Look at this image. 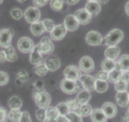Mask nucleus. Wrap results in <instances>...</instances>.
<instances>
[{
    "label": "nucleus",
    "mask_w": 129,
    "mask_h": 122,
    "mask_svg": "<svg viewBox=\"0 0 129 122\" xmlns=\"http://www.w3.org/2000/svg\"><path fill=\"white\" fill-rule=\"evenodd\" d=\"M123 38H124L123 30L118 29V28H115V29H112L109 32L102 41L104 42V44L107 47H115L122 41Z\"/></svg>",
    "instance_id": "obj_1"
},
{
    "label": "nucleus",
    "mask_w": 129,
    "mask_h": 122,
    "mask_svg": "<svg viewBox=\"0 0 129 122\" xmlns=\"http://www.w3.org/2000/svg\"><path fill=\"white\" fill-rule=\"evenodd\" d=\"M35 103L39 108H47L51 104V95L45 91H38L35 90L34 92Z\"/></svg>",
    "instance_id": "obj_2"
},
{
    "label": "nucleus",
    "mask_w": 129,
    "mask_h": 122,
    "mask_svg": "<svg viewBox=\"0 0 129 122\" xmlns=\"http://www.w3.org/2000/svg\"><path fill=\"white\" fill-rule=\"evenodd\" d=\"M24 17H25V19L28 23L34 24L36 22L40 21V18H41V12H40L39 8L37 7H29L24 12Z\"/></svg>",
    "instance_id": "obj_3"
},
{
    "label": "nucleus",
    "mask_w": 129,
    "mask_h": 122,
    "mask_svg": "<svg viewBox=\"0 0 129 122\" xmlns=\"http://www.w3.org/2000/svg\"><path fill=\"white\" fill-rule=\"evenodd\" d=\"M79 68L81 71L85 72V74H90L91 71L95 70V62L90 56H83L79 62Z\"/></svg>",
    "instance_id": "obj_4"
},
{
    "label": "nucleus",
    "mask_w": 129,
    "mask_h": 122,
    "mask_svg": "<svg viewBox=\"0 0 129 122\" xmlns=\"http://www.w3.org/2000/svg\"><path fill=\"white\" fill-rule=\"evenodd\" d=\"M35 42L28 37H22L17 41V49L22 53H30L35 48Z\"/></svg>",
    "instance_id": "obj_5"
},
{
    "label": "nucleus",
    "mask_w": 129,
    "mask_h": 122,
    "mask_svg": "<svg viewBox=\"0 0 129 122\" xmlns=\"http://www.w3.org/2000/svg\"><path fill=\"white\" fill-rule=\"evenodd\" d=\"M14 31L10 28H3L0 30V47L5 49L7 47L11 46V41L13 38Z\"/></svg>",
    "instance_id": "obj_6"
},
{
    "label": "nucleus",
    "mask_w": 129,
    "mask_h": 122,
    "mask_svg": "<svg viewBox=\"0 0 129 122\" xmlns=\"http://www.w3.org/2000/svg\"><path fill=\"white\" fill-rule=\"evenodd\" d=\"M81 70L79 67L74 66V65H69L64 68L63 70V77L64 79H69V80H73L76 81L79 80V78L81 77Z\"/></svg>",
    "instance_id": "obj_7"
},
{
    "label": "nucleus",
    "mask_w": 129,
    "mask_h": 122,
    "mask_svg": "<svg viewBox=\"0 0 129 122\" xmlns=\"http://www.w3.org/2000/svg\"><path fill=\"white\" fill-rule=\"evenodd\" d=\"M79 80L82 82L83 84V88L87 91H94L95 90V85H96V77H92L88 74H84V75H81V77L79 78Z\"/></svg>",
    "instance_id": "obj_8"
},
{
    "label": "nucleus",
    "mask_w": 129,
    "mask_h": 122,
    "mask_svg": "<svg viewBox=\"0 0 129 122\" xmlns=\"http://www.w3.org/2000/svg\"><path fill=\"white\" fill-rule=\"evenodd\" d=\"M67 28L64 27L63 24H58V25H55L54 29L52 30L50 34V38L52 40H55V41H59V40H61L64 38V36L67 35Z\"/></svg>",
    "instance_id": "obj_9"
},
{
    "label": "nucleus",
    "mask_w": 129,
    "mask_h": 122,
    "mask_svg": "<svg viewBox=\"0 0 129 122\" xmlns=\"http://www.w3.org/2000/svg\"><path fill=\"white\" fill-rule=\"evenodd\" d=\"M39 47H40V51L42 52V54H45V55H50L54 51L53 40L48 37H43L39 43Z\"/></svg>",
    "instance_id": "obj_10"
},
{
    "label": "nucleus",
    "mask_w": 129,
    "mask_h": 122,
    "mask_svg": "<svg viewBox=\"0 0 129 122\" xmlns=\"http://www.w3.org/2000/svg\"><path fill=\"white\" fill-rule=\"evenodd\" d=\"M86 42L87 44L92 47H96V46H99V44L102 43V36L100 35V32L96 31V30H91V31H88L87 35H86Z\"/></svg>",
    "instance_id": "obj_11"
},
{
    "label": "nucleus",
    "mask_w": 129,
    "mask_h": 122,
    "mask_svg": "<svg viewBox=\"0 0 129 122\" xmlns=\"http://www.w3.org/2000/svg\"><path fill=\"white\" fill-rule=\"evenodd\" d=\"M60 89L66 94H73L76 92V81L62 79L61 82H60Z\"/></svg>",
    "instance_id": "obj_12"
},
{
    "label": "nucleus",
    "mask_w": 129,
    "mask_h": 122,
    "mask_svg": "<svg viewBox=\"0 0 129 122\" xmlns=\"http://www.w3.org/2000/svg\"><path fill=\"white\" fill-rule=\"evenodd\" d=\"M42 60H43V54H42V52L40 51V47H39V43H38L35 46L34 50L30 52L29 62L32 65H36V66H37V65L43 63Z\"/></svg>",
    "instance_id": "obj_13"
},
{
    "label": "nucleus",
    "mask_w": 129,
    "mask_h": 122,
    "mask_svg": "<svg viewBox=\"0 0 129 122\" xmlns=\"http://www.w3.org/2000/svg\"><path fill=\"white\" fill-rule=\"evenodd\" d=\"M63 25L67 28L68 31H75L80 26V23L78 22L74 14H69L64 17Z\"/></svg>",
    "instance_id": "obj_14"
},
{
    "label": "nucleus",
    "mask_w": 129,
    "mask_h": 122,
    "mask_svg": "<svg viewBox=\"0 0 129 122\" xmlns=\"http://www.w3.org/2000/svg\"><path fill=\"white\" fill-rule=\"evenodd\" d=\"M74 15H75L76 19H78V22H79L80 24H82V25H87L88 23H90L91 17H92V16L86 11L85 8L76 10V12L74 13Z\"/></svg>",
    "instance_id": "obj_15"
},
{
    "label": "nucleus",
    "mask_w": 129,
    "mask_h": 122,
    "mask_svg": "<svg viewBox=\"0 0 129 122\" xmlns=\"http://www.w3.org/2000/svg\"><path fill=\"white\" fill-rule=\"evenodd\" d=\"M102 111L104 112V115L107 116L108 119H112L117 115V108H116V105L111 103V101H107L102 105Z\"/></svg>",
    "instance_id": "obj_16"
},
{
    "label": "nucleus",
    "mask_w": 129,
    "mask_h": 122,
    "mask_svg": "<svg viewBox=\"0 0 129 122\" xmlns=\"http://www.w3.org/2000/svg\"><path fill=\"white\" fill-rule=\"evenodd\" d=\"M43 63L46 66L48 71H56L60 67V59L56 56H50L46 59H44Z\"/></svg>",
    "instance_id": "obj_17"
},
{
    "label": "nucleus",
    "mask_w": 129,
    "mask_h": 122,
    "mask_svg": "<svg viewBox=\"0 0 129 122\" xmlns=\"http://www.w3.org/2000/svg\"><path fill=\"white\" fill-rule=\"evenodd\" d=\"M85 9L91 16H96L101 11V5L98 1H87Z\"/></svg>",
    "instance_id": "obj_18"
},
{
    "label": "nucleus",
    "mask_w": 129,
    "mask_h": 122,
    "mask_svg": "<svg viewBox=\"0 0 129 122\" xmlns=\"http://www.w3.org/2000/svg\"><path fill=\"white\" fill-rule=\"evenodd\" d=\"M119 53H120V49L119 47L115 46V47H108L104 51V56L106 58H110L115 60L116 58L119 57Z\"/></svg>",
    "instance_id": "obj_19"
},
{
    "label": "nucleus",
    "mask_w": 129,
    "mask_h": 122,
    "mask_svg": "<svg viewBox=\"0 0 129 122\" xmlns=\"http://www.w3.org/2000/svg\"><path fill=\"white\" fill-rule=\"evenodd\" d=\"M90 118L92 122H107L108 121V118L104 115V112L102 111L101 108H95L91 112Z\"/></svg>",
    "instance_id": "obj_20"
},
{
    "label": "nucleus",
    "mask_w": 129,
    "mask_h": 122,
    "mask_svg": "<svg viewBox=\"0 0 129 122\" xmlns=\"http://www.w3.org/2000/svg\"><path fill=\"white\" fill-rule=\"evenodd\" d=\"M116 103L120 107H126L129 105V95L128 92H116L115 96Z\"/></svg>",
    "instance_id": "obj_21"
},
{
    "label": "nucleus",
    "mask_w": 129,
    "mask_h": 122,
    "mask_svg": "<svg viewBox=\"0 0 129 122\" xmlns=\"http://www.w3.org/2000/svg\"><path fill=\"white\" fill-rule=\"evenodd\" d=\"M30 31L34 36L39 37V36H42L44 32H45V28H44V26H43V23L39 21V22H36L34 24H31Z\"/></svg>",
    "instance_id": "obj_22"
},
{
    "label": "nucleus",
    "mask_w": 129,
    "mask_h": 122,
    "mask_svg": "<svg viewBox=\"0 0 129 122\" xmlns=\"http://www.w3.org/2000/svg\"><path fill=\"white\" fill-rule=\"evenodd\" d=\"M91 98V94L89 91L87 90H82L78 93V96H76V100L79 101L81 105H84V104H88L89 103V100Z\"/></svg>",
    "instance_id": "obj_23"
},
{
    "label": "nucleus",
    "mask_w": 129,
    "mask_h": 122,
    "mask_svg": "<svg viewBox=\"0 0 129 122\" xmlns=\"http://www.w3.org/2000/svg\"><path fill=\"white\" fill-rule=\"evenodd\" d=\"M3 52H5V54L7 56V60L12 62V63H14V62L17 60L18 56H17V54H16V52H15V49L12 46H9V47L5 48L3 49Z\"/></svg>",
    "instance_id": "obj_24"
},
{
    "label": "nucleus",
    "mask_w": 129,
    "mask_h": 122,
    "mask_svg": "<svg viewBox=\"0 0 129 122\" xmlns=\"http://www.w3.org/2000/svg\"><path fill=\"white\" fill-rule=\"evenodd\" d=\"M8 105H9L10 109H19L23 106V100L19 96L17 95H13L9 98L8 101Z\"/></svg>",
    "instance_id": "obj_25"
},
{
    "label": "nucleus",
    "mask_w": 129,
    "mask_h": 122,
    "mask_svg": "<svg viewBox=\"0 0 129 122\" xmlns=\"http://www.w3.org/2000/svg\"><path fill=\"white\" fill-rule=\"evenodd\" d=\"M117 66V64H116L115 60L113 59H110V58H104L101 63V69L107 72H110L112 70H114Z\"/></svg>",
    "instance_id": "obj_26"
},
{
    "label": "nucleus",
    "mask_w": 129,
    "mask_h": 122,
    "mask_svg": "<svg viewBox=\"0 0 129 122\" xmlns=\"http://www.w3.org/2000/svg\"><path fill=\"white\" fill-rule=\"evenodd\" d=\"M120 77H122V70L116 66V68L114 70H112L109 72V76H108V81L111 83H116L117 81L120 80Z\"/></svg>",
    "instance_id": "obj_27"
},
{
    "label": "nucleus",
    "mask_w": 129,
    "mask_h": 122,
    "mask_svg": "<svg viewBox=\"0 0 129 122\" xmlns=\"http://www.w3.org/2000/svg\"><path fill=\"white\" fill-rule=\"evenodd\" d=\"M117 67L122 71L129 70V55L128 54H124V55H122L118 58V60H117Z\"/></svg>",
    "instance_id": "obj_28"
},
{
    "label": "nucleus",
    "mask_w": 129,
    "mask_h": 122,
    "mask_svg": "<svg viewBox=\"0 0 129 122\" xmlns=\"http://www.w3.org/2000/svg\"><path fill=\"white\" fill-rule=\"evenodd\" d=\"M92 110H94V109H92L91 105L84 104V105H81V106H80L79 110H78V112H76V113H79L81 117H88V116L91 115Z\"/></svg>",
    "instance_id": "obj_29"
},
{
    "label": "nucleus",
    "mask_w": 129,
    "mask_h": 122,
    "mask_svg": "<svg viewBox=\"0 0 129 122\" xmlns=\"http://www.w3.org/2000/svg\"><path fill=\"white\" fill-rule=\"evenodd\" d=\"M109 89V83L108 81L104 80H96V85H95V91L98 93H104L107 92Z\"/></svg>",
    "instance_id": "obj_30"
},
{
    "label": "nucleus",
    "mask_w": 129,
    "mask_h": 122,
    "mask_svg": "<svg viewBox=\"0 0 129 122\" xmlns=\"http://www.w3.org/2000/svg\"><path fill=\"white\" fill-rule=\"evenodd\" d=\"M21 116H22V111L19 109H11L8 112V119L11 122H19Z\"/></svg>",
    "instance_id": "obj_31"
},
{
    "label": "nucleus",
    "mask_w": 129,
    "mask_h": 122,
    "mask_svg": "<svg viewBox=\"0 0 129 122\" xmlns=\"http://www.w3.org/2000/svg\"><path fill=\"white\" fill-rule=\"evenodd\" d=\"M56 108H57L59 115H62V116H67L68 113L70 112L69 106H68V104L64 103V101H61V103H59L58 105H56Z\"/></svg>",
    "instance_id": "obj_32"
},
{
    "label": "nucleus",
    "mask_w": 129,
    "mask_h": 122,
    "mask_svg": "<svg viewBox=\"0 0 129 122\" xmlns=\"http://www.w3.org/2000/svg\"><path fill=\"white\" fill-rule=\"evenodd\" d=\"M59 116V112L56 107H51L48 106L46 108V118L47 119H52V120H56V118Z\"/></svg>",
    "instance_id": "obj_33"
},
{
    "label": "nucleus",
    "mask_w": 129,
    "mask_h": 122,
    "mask_svg": "<svg viewBox=\"0 0 129 122\" xmlns=\"http://www.w3.org/2000/svg\"><path fill=\"white\" fill-rule=\"evenodd\" d=\"M47 71H48V70H47L46 66L44 65V63H41V64L37 65V66H36V68H35V74L38 75L39 77H44V76H46Z\"/></svg>",
    "instance_id": "obj_34"
},
{
    "label": "nucleus",
    "mask_w": 129,
    "mask_h": 122,
    "mask_svg": "<svg viewBox=\"0 0 129 122\" xmlns=\"http://www.w3.org/2000/svg\"><path fill=\"white\" fill-rule=\"evenodd\" d=\"M63 2H64V0H50L51 8L56 12L61 11L63 7Z\"/></svg>",
    "instance_id": "obj_35"
},
{
    "label": "nucleus",
    "mask_w": 129,
    "mask_h": 122,
    "mask_svg": "<svg viewBox=\"0 0 129 122\" xmlns=\"http://www.w3.org/2000/svg\"><path fill=\"white\" fill-rule=\"evenodd\" d=\"M66 117L69 122H83V117H81L79 113L73 111H70Z\"/></svg>",
    "instance_id": "obj_36"
},
{
    "label": "nucleus",
    "mask_w": 129,
    "mask_h": 122,
    "mask_svg": "<svg viewBox=\"0 0 129 122\" xmlns=\"http://www.w3.org/2000/svg\"><path fill=\"white\" fill-rule=\"evenodd\" d=\"M10 15L12 16V18L15 19V21H18L24 16V12L19 9V8H14L10 11Z\"/></svg>",
    "instance_id": "obj_37"
},
{
    "label": "nucleus",
    "mask_w": 129,
    "mask_h": 122,
    "mask_svg": "<svg viewBox=\"0 0 129 122\" xmlns=\"http://www.w3.org/2000/svg\"><path fill=\"white\" fill-rule=\"evenodd\" d=\"M16 79H17V81H18V82H21V83L27 82L28 79H29L28 72L26 70H24V69H22V70H19L17 72V75H16Z\"/></svg>",
    "instance_id": "obj_38"
},
{
    "label": "nucleus",
    "mask_w": 129,
    "mask_h": 122,
    "mask_svg": "<svg viewBox=\"0 0 129 122\" xmlns=\"http://www.w3.org/2000/svg\"><path fill=\"white\" fill-rule=\"evenodd\" d=\"M114 89L116 92H127L128 84L126 82H124L123 80H119L116 83H114Z\"/></svg>",
    "instance_id": "obj_39"
},
{
    "label": "nucleus",
    "mask_w": 129,
    "mask_h": 122,
    "mask_svg": "<svg viewBox=\"0 0 129 122\" xmlns=\"http://www.w3.org/2000/svg\"><path fill=\"white\" fill-rule=\"evenodd\" d=\"M67 104H68V106H69L70 111H73V112H78L79 108L81 106V104L76 99H70V100H68Z\"/></svg>",
    "instance_id": "obj_40"
},
{
    "label": "nucleus",
    "mask_w": 129,
    "mask_h": 122,
    "mask_svg": "<svg viewBox=\"0 0 129 122\" xmlns=\"http://www.w3.org/2000/svg\"><path fill=\"white\" fill-rule=\"evenodd\" d=\"M42 23H43L44 28H45V31H47V32H51L55 27L54 21H52V19H50V18H45Z\"/></svg>",
    "instance_id": "obj_41"
},
{
    "label": "nucleus",
    "mask_w": 129,
    "mask_h": 122,
    "mask_svg": "<svg viewBox=\"0 0 129 122\" xmlns=\"http://www.w3.org/2000/svg\"><path fill=\"white\" fill-rule=\"evenodd\" d=\"M36 117L39 121H44L46 119V108H39L37 111H36Z\"/></svg>",
    "instance_id": "obj_42"
},
{
    "label": "nucleus",
    "mask_w": 129,
    "mask_h": 122,
    "mask_svg": "<svg viewBox=\"0 0 129 122\" xmlns=\"http://www.w3.org/2000/svg\"><path fill=\"white\" fill-rule=\"evenodd\" d=\"M9 82V75L6 71H0V85H6Z\"/></svg>",
    "instance_id": "obj_43"
},
{
    "label": "nucleus",
    "mask_w": 129,
    "mask_h": 122,
    "mask_svg": "<svg viewBox=\"0 0 129 122\" xmlns=\"http://www.w3.org/2000/svg\"><path fill=\"white\" fill-rule=\"evenodd\" d=\"M108 76H109V72L104 71V70H99V71L96 74V79L108 81Z\"/></svg>",
    "instance_id": "obj_44"
},
{
    "label": "nucleus",
    "mask_w": 129,
    "mask_h": 122,
    "mask_svg": "<svg viewBox=\"0 0 129 122\" xmlns=\"http://www.w3.org/2000/svg\"><path fill=\"white\" fill-rule=\"evenodd\" d=\"M19 122H31L30 113L28 111H22V116H21V119H19Z\"/></svg>",
    "instance_id": "obj_45"
},
{
    "label": "nucleus",
    "mask_w": 129,
    "mask_h": 122,
    "mask_svg": "<svg viewBox=\"0 0 129 122\" xmlns=\"http://www.w3.org/2000/svg\"><path fill=\"white\" fill-rule=\"evenodd\" d=\"M48 2H50V0H34L35 7H37V8H42V7H45Z\"/></svg>",
    "instance_id": "obj_46"
},
{
    "label": "nucleus",
    "mask_w": 129,
    "mask_h": 122,
    "mask_svg": "<svg viewBox=\"0 0 129 122\" xmlns=\"http://www.w3.org/2000/svg\"><path fill=\"white\" fill-rule=\"evenodd\" d=\"M7 118H8V112L6 108L0 107V122H6Z\"/></svg>",
    "instance_id": "obj_47"
},
{
    "label": "nucleus",
    "mask_w": 129,
    "mask_h": 122,
    "mask_svg": "<svg viewBox=\"0 0 129 122\" xmlns=\"http://www.w3.org/2000/svg\"><path fill=\"white\" fill-rule=\"evenodd\" d=\"M43 87H44V83L42 80H37L36 82L34 83V88L35 90H38V91H43Z\"/></svg>",
    "instance_id": "obj_48"
},
{
    "label": "nucleus",
    "mask_w": 129,
    "mask_h": 122,
    "mask_svg": "<svg viewBox=\"0 0 129 122\" xmlns=\"http://www.w3.org/2000/svg\"><path fill=\"white\" fill-rule=\"evenodd\" d=\"M120 80H123L124 82H126L127 84H129V70L122 71V77H120Z\"/></svg>",
    "instance_id": "obj_49"
},
{
    "label": "nucleus",
    "mask_w": 129,
    "mask_h": 122,
    "mask_svg": "<svg viewBox=\"0 0 129 122\" xmlns=\"http://www.w3.org/2000/svg\"><path fill=\"white\" fill-rule=\"evenodd\" d=\"M56 122H69L67 119L66 116H62V115H59L57 118H56Z\"/></svg>",
    "instance_id": "obj_50"
},
{
    "label": "nucleus",
    "mask_w": 129,
    "mask_h": 122,
    "mask_svg": "<svg viewBox=\"0 0 129 122\" xmlns=\"http://www.w3.org/2000/svg\"><path fill=\"white\" fill-rule=\"evenodd\" d=\"M6 60H7V56H6L5 52H3V50H2V51H0V64L5 63Z\"/></svg>",
    "instance_id": "obj_51"
},
{
    "label": "nucleus",
    "mask_w": 129,
    "mask_h": 122,
    "mask_svg": "<svg viewBox=\"0 0 129 122\" xmlns=\"http://www.w3.org/2000/svg\"><path fill=\"white\" fill-rule=\"evenodd\" d=\"M82 90H84L82 82H81L80 80H76V91L80 92V91H82Z\"/></svg>",
    "instance_id": "obj_52"
},
{
    "label": "nucleus",
    "mask_w": 129,
    "mask_h": 122,
    "mask_svg": "<svg viewBox=\"0 0 129 122\" xmlns=\"http://www.w3.org/2000/svg\"><path fill=\"white\" fill-rule=\"evenodd\" d=\"M79 1H80V0H66V2L68 3V5H70V6H74Z\"/></svg>",
    "instance_id": "obj_53"
},
{
    "label": "nucleus",
    "mask_w": 129,
    "mask_h": 122,
    "mask_svg": "<svg viewBox=\"0 0 129 122\" xmlns=\"http://www.w3.org/2000/svg\"><path fill=\"white\" fill-rule=\"evenodd\" d=\"M123 121L124 122H129V112H127V113H125V115H124Z\"/></svg>",
    "instance_id": "obj_54"
},
{
    "label": "nucleus",
    "mask_w": 129,
    "mask_h": 122,
    "mask_svg": "<svg viewBox=\"0 0 129 122\" xmlns=\"http://www.w3.org/2000/svg\"><path fill=\"white\" fill-rule=\"evenodd\" d=\"M125 11H126V14L129 16V1H127V3L125 5Z\"/></svg>",
    "instance_id": "obj_55"
},
{
    "label": "nucleus",
    "mask_w": 129,
    "mask_h": 122,
    "mask_svg": "<svg viewBox=\"0 0 129 122\" xmlns=\"http://www.w3.org/2000/svg\"><path fill=\"white\" fill-rule=\"evenodd\" d=\"M98 2L100 3V5H107V3L109 2V0H98Z\"/></svg>",
    "instance_id": "obj_56"
},
{
    "label": "nucleus",
    "mask_w": 129,
    "mask_h": 122,
    "mask_svg": "<svg viewBox=\"0 0 129 122\" xmlns=\"http://www.w3.org/2000/svg\"><path fill=\"white\" fill-rule=\"evenodd\" d=\"M43 122H56V120H52V119H47V118H46V119H45V120H44Z\"/></svg>",
    "instance_id": "obj_57"
},
{
    "label": "nucleus",
    "mask_w": 129,
    "mask_h": 122,
    "mask_svg": "<svg viewBox=\"0 0 129 122\" xmlns=\"http://www.w3.org/2000/svg\"><path fill=\"white\" fill-rule=\"evenodd\" d=\"M17 1H19V2H25L26 0H17Z\"/></svg>",
    "instance_id": "obj_58"
},
{
    "label": "nucleus",
    "mask_w": 129,
    "mask_h": 122,
    "mask_svg": "<svg viewBox=\"0 0 129 122\" xmlns=\"http://www.w3.org/2000/svg\"><path fill=\"white\" fill-rule=\"evenodd\" d=\"M88 1H98V0H88Z\"/></svg>",
    "instance_id": "obj_59"
},
{
    "label": "nucleus",
    "mask_w": 129,
    "mask_h": 122,
    "mask_svg": "<svg viewBox=\"0 0 129 122\" xmlns=\"http://www.w3.org/2000/svg\"><path fill=\"white\" fill-rule=\"evenodd\" d=\"M3 2V0H0V5H1V3Z\"/></svg>",
    "instance_id": "obj_60"
},
{
    "label": "nucleus",
    "mask_w": 129,
    "mask_h": 122,
    "mask_svg": "<svg viewBox=\"0 0 129 122\" xmlns=\"http://www.w3.org/2000/svg\"><path fill=\"white\" fill-rule=\"evenodd\" d=\"M128 112H129V105H128Z\"/></svg>",
    "instance_id": "obj_61"
},
{
    "label": "nucleus",
    "mask_w": 129,
    "mask_h": 122,
    "mask_svg": "<svg viewBox=\"0 0 129 122\" xmlns=\"http://www.w3.org/2000/svg\"><path fill=\"white\" fill-rule=\"evenodd\" d=\"M128 95H129V93H128Z\"/></svg>",
    "instance_id": "obj_62"
}]
</instances>
